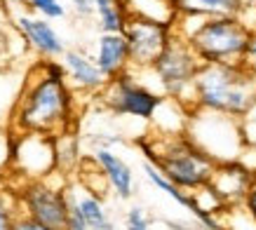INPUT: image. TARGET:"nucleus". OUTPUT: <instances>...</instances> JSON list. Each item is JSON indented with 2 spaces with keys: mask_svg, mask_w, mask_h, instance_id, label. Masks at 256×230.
Masks as SVG:
<instances>
[{
  "mask_svg": "<svg viewBox=\"0 0 256 230\" xmlns=\"http://www.w3.org/2000/svg\"><path fill=\"white\" fill-rule=\"evenodd\" d=\"M40 70V66H38ZM76 90L66 80H52L42 76H26L24 90L16 99L8 127L12 132H36L47 136H59L76 127Z\"/></svg>",
  "mask_w": 256,
  "mask_h": 230,
  "instance_id": "f257e3e1",
  "label": "nucleus"
},
{
  "mask_svg": "<svg viewBox=\"0 0 256 230\" xmlns=\"http://www.w3.org/2000/svg\"><path fill=\"white\" fill-rule=\"evenodd\" d=\"M256 106V70L249 62L202 64L193 87V108L244 120Z\"/></svg>",
  "mask_w": 256,
  "mask_h": 230,
  "instance_id": "f03ea898",
  "label": "nucleus"
},
{
  "mask_svg": "<svg viewBox=\"0 0 256 230\" xmlns=\"http://www.w3.org/2000/svg\"><path fill=\"white\" fill-rule=\"evenodd\" d=\"M136 146L146 155V162L156 164L172 184L186 192H195L210 184L218 164L195 146L186 134H174V136L158 134V138L141 136L136 138Z\"/></svg>",
  "mask_w": 256,
  "mask_h": 230,
  "instance_id": "7ed1b4c3",
  "label": "nucleus"
},
{
  "mask_svg": "<svg viewBox=\"0 0 256 230\" xmlns=\"http://www.w3.org/2000/svg\"><path fill=\"white\" fill-rule=\"evenodd\" d=\"M195 26L190 31H176L188 40L202 64L247 62V42L252 28L240 16H188Z\"/></svg>",
  "mask_w": 256,
  "mask_h": 230,
  "instance_id": "20e7f679",
  "label": "nucleus"
},
{
  "mask_svg": "<svg viewBox=\"0 0 256 230\" xmlns=\"http://www.w3.org/2000/svg\"><path fill=\"white\" fill-rule=\"evenodd\" d=\"M186 136L216 162L240 160L249 146L242 130V120L224 113L202 110V108L190 110Z\"/></svg>",
  "mask_w": 256,
  "mask_h": 230,
  "instance_id": "39448f33",
  "label": "nucleus"
},
{
  "mask_svg": "<svg viewBox=\"0 0 256 230\" xmlns=\"http://www.w3.org/2000/svg\"><path fill=\"white\" fill-rule=\"evenodd\" d=\"M200 68L202 62L193 52V47L188 45V40L174 33L170 45L164 47L162 54L150 66V73L156 76L160 94L174 101H181L184 106L193 110V87Z\"/></svg>",
  "mask_w": 256,
  "mask_h": 230,
  "instance_id": "423d86ee",
  "label": "nucleus"
},
{
  "mask_svg": "<svg viewBox=\"0 0 256 230\" xmlns=\"http://www.w3.org/2000/svg\"><path fill=\"white\" fill-rule=\"evenodd\" d=\"M16 202L19 212L31 216L36 221L45 223L54 230H66L70 218L68 186H52L50 176L36 178V181H22L16 188Z\"/></svg>",
  "mask_w": 256,
  "mask_h": 230,
  "instance_id": "0eeeda50",
  "label": "nucleus"
},
{
  "mask_svg": "<svg viewBox=\"0 0 256 230\" xmlns=\"http://www.w3.org/2000/svg\"><path fill=\"white\" fill-rule=\"evenodd\" d=\"M8 167H16L24 181L47 178L59 172L56 164V136L36 132H12L8 138Z\"/></svg>",
  "mask_w": 256,
  "mask_h": 230,
  "instance_id": "6e6552de",
  "label": "nucleus"
},
{
  "mask_svg": "<svg viewBox=\"0 0 256 230\" xmlns=\"http://www.w3.org/2000/svg\"><path fill=\"white\" fill-rule=\"evenodd\" d=\"M99 99L101 106L108 108L113 115H130V118H139V120H153L158 108L162 106L164 94L146 87L134 78L132 70H127L122 76L110 78L106 87L101 90Z\"/></svg>",
  "mask_w": 256,
  "mask_h": 230,
  "instance_id": "1a4fd4ad",
  "label": "nucleus"
},
{
  "mask_svg": "<svg viewBox=\"0 0 256 230\" xmlns=\"http://www.w3.org/2000/svg\"><path fill=\"white\" fill-rule=\"evenodd\" d=\"M176 33V22H162L150 16L132 14L124 28V38L130 45V62L132 70H150L162 50Z\"/></svg>",
  "mask_w": 256,
  "mask_h": 230,
  "instance_id": "9d476101",
  "label": "nucleus"
},
{
  "mask_svg": "<svg viewBox=\"0 0 256 230\" xmlns=\"http://www.w3.org/2000/svg\"><path fill=\"white\" fill-rule=\"evenodd\" d=\"M254 178L256 172H252L242 160H230L218 162L210 186L228 207H235V204H242V200L247 195L249 186L254 184Z\"/></svg>",
  "mask_w": 256,
  "mask_h": 230,
  "instance_id": "9b49d317",
  "label": "nucleus"
},
{
  "mask_svg": "<svg viewBox=\"0 0 256 230\" xmlns=\"http://www.w3.org/2000/svg\"><path fill=\"white\" fill-rule=\"evenodd\" d=\"M16 28L22 33V38L26 40L42 59H56V56H64V52H66L62 36L54 31V26L50 24V19L19 14L16 16Z\"/></svg>",
  "mask_w": 256,
  "mask_h": 230,
  "instance_id": "f8f14e48",
  "label": "nucleus"
},
{
  "mask_svg": "<svg viewBox=\"0 0 256 230\" xmlns=\"http://www.w3.org/2000/svg\"><path fill=\"white\" fill-rule=\"evenodd\" d=\"M62 62L66 66L68 84L73 90H80V92H87V94H101V90L108 82V78L101 73L96 62H94L92 56H87L85 52L66 50Z\"/></svg>",
  "mask_w": 256,
  "mask_h": 230,
  "instance_id": "ddd939ff",
  "label": "nucleus"
},
{
  "mask_svg": "<svg viewBox=\"0 0 256 230\" xmlns=\"http://www.w3.org/2000/svg\"><path fill=\"white\" fill-rule=\"evenodd\" d=\"M94 62L101 68V73L108 78L122 76L127 70H132V62H130V45L124 33H104L96 42V54Z\"/></svg>",
  "mask_w": 256,
  "mask_h": 230,
  "instance_id": "4468645a",
  "label": "nucleus"
},
{
  "mask_svg": "<svg viewBox=\"0 0 256 230\" xmlns=\"http://www.w3.org/2000/svg\"><path fill=\"white\" fill-rule=\"evenodd\" d=\"M68 202L70 212H76L90 230H116L108 212L104 207V198L85 188L82 184L68 186Z\"/></svg>",
  "mask_w": 256,
  "mask_h": 230,
  "instance_id": "2eb2a0df",
  "label": "nucleus"
},
{
  "mask_svg": "<svg viewBox=\"0 0 256 230\" xmlns=\"http://www.w3.org/2000/svg\"><path fill=\"white\" fill-rule=\"evenodd\" d=\"M92 158L96 160L99 169L104 172V176L108 181L110 190L116 192V198L130 200L134 195V174L132 167L120 158L118 153H113L110 148H94Z\"/></svg>",
  "mask_w": 256,
  "mask_h": 230,
  "instance_id": "dca6fc26",
  "label": "nucleus"
},
{
  "mask_svg": "<svg viewBox=\"0 0 256 230\" xmlns=\"http://www.w3.org/2000/svg\"><path fill=\"white\" fill-rule=\"evenodd\" d=\"M176 16H240V0H172Z\"/></svg>",
  "mask_w": 256,
  "mask_h": 230,
  "instance_id": "f3484780",
  "label": "nucleus"
},
{
  "mask_svg": "<svg viewBox=\"0 0 256 230\" xmlns=\"http://www.w3.org/2000/svg\"><path fill=\"white\" fill-rule=\"evenodd\" d=\"M144 172H146V178L150 181V184L156 186L158 190H162L167 198H172L176 204H181V207H186L190 214H195V209H198V202H195L193 198V192H186V190H181L178 186H174L170 181V178L164 176L162 172L156 167V164H150V162H146L144 164Z\"/></svg>",
  "mask_w": 256,
  "mask_h": 230,
  "instance_id": "a211bd4d",
  "label": "nucleus"
},
{
  "mask_svg": "<svg viewBox=\"0 0 256 230\" xmlns=\"http://www.w3.org/2000/svg\"><path fill=\"white\" fill-rule=\"evenodd\" d=\"M24 80L26 78H14L10 80L5 70H0V122H10L12 118V110L16 106V99L24 90Z\"/></svg>",
  "mask_w": 256,
  "mask_h": 230,
  "instance_id": "6ab92c4d",
  "label": "nucleus"
},
{
  "mask_svg": "<svg viewBox=\"0 0 256 230\" xmlns=\"http://www.w3.org/2000/svg\"><path fill=\"white\" fill-rule=\"evenodd\" d=\"M80 150H78V136L73 132H66V134H59L56 136V164H59V172H68L80 162Z\"/></svg>",
  "mask_w": 256,
  "mask_h": 230,
  "instance_id": "aec40b11",
  "label": "nucleus"
},
{
  "mask_svg": "<svg viewBox=\"0 0 256 230\" xmlns=\"http://www.w3.org/2000/svg\"><path fill=\"white\" fill-rule=\"evenodd\" d=\"M16 214H19L16 192L10 188H0V230H12Z\"/></svg>",
  "mask_w": 256,
  "mask_h": 230,
  "instance_id": "412c9836",
  "label": "nucleus"
},
{
  "mask_svg": "<svg viewBox=\"0 0 256 230\" xmlns=\"http://www.w3.org/2000/svg\"><path fill=\"white\" fill-rule=\"evenodd\" d=\"M26 2L42 19H62L66 14V8H64L62 0H26Z\"/></svg>",
  "mask_w": 256,
  "mask_h": 230,
  "instance_id": "4be33fe9",
  "label": "nucleus"
},
{
  "mask_svg": "<svg viewBox=\"0 0 256 230\" xmlns=\"http://www.w3.org/2000/svg\"><path fill=\"white\" fill-rule=\"evenodd\" d=\"M124 230H150L146 212L141 207H130V212L124 216Z\"/></svg>",
  "mask_w": 256,
  "mask_h": 230,
  "instance_id": "5701e85b",
  "label": "nucleus"
},
{
  "mask_svg": "<svg viewBox=\"0 0 256 230\" xmlns=\"http://www.w3.org/2000/svg\"><path fill=\"white\" fill-rule=\"evenodd\" d=\"M12 230H54V228H50L45 223H40V221H36V218H31V216H26L19 212L14 223H12Z\"/></svg>",
  "mask_w": 256,
  "mask_h": 230,
  "instance_id": "b1692460",
  "label": "nucleus"
},
{
  "mask_svg": "<svg viewBox=\"0 0 256 230\" xmlns=\"http://www.w3.org/2000/svg\"><path fill=\"white\" fill-rule=\"evenodd\" d=\"M242 130H244V136H247V144L252 148H256V106L252 108V113L242 120Z\"/></svg>",
  "mask_w": 256,
  "mask_h": 230,
  "instance_id": "393cba45",
  "label": "nucleus"
},
{
  "mask_svg": "<svg viewBox=\"0 0 256 230\" xmlns=\"http://www.w3.org/2000/svg\"><path fill=\"white\" fill-rule=\"evenodd\" d=\"M70 2V8L76 10L80 16H90L96 12V5H94V0H66Z\"/></svg>",
  "mask_w": 256,
  "mask_h": 230,
  "instance_id": "a878e982",
  "label": "nucleus"
},
{
  "mask_svg": "<svg viewBox=\"0 0 256 230\" xmlns=\"http://www.w3.org/2000/svg\"><path fill=\"white\" fill-rule=\"evenodd\" d=\"M242 207L247 209V214L256 221V178H254V184L249 186V190H247V195H244V200H242Z\"/></svg>",
  "mask_w": 256,
  "mask_h": 230,
  "instance_id": "bb28decb",
  "label": "nucleus"
},
{
  "mask_svg": "<svg viewBox=\"0 0 256 230\" xmlns=\"http://www.w3.org/2000/svg\"><path fill=\"white\" fill-rule=\"evenodd\" d=\"M8 138H10V127L5 122H0V162L8 167Z\"/></svg>",
  "mask_w": 256,
  "mask_h": 230,
  "instance_id": "cd10ccee",
  "label": "nucleus"
},
{
  "mask_svg": "<svg viewBox=\"0 0 256 230\" xmlns=\"http://www.w3.org/2000/svg\"><path fill=\"white\" fill-rule=\"evenodd\" d=\"M96 5V14L99 12H108V10H118V8H130L127 0H94Z\"/></svg>",
  "mask_w": 256,
  "mask_h": 230,
  "instance_id": "c85d7f7f",
  "label": "nucleus"
},
{
  "mask_svg": "<svg viewBox=\"0 0 256 230\" xmlns=\"http://www.w3.org/2000/svg\"><path fill=\"white\" fill-rule=\"evenodd\" d=\"M66 230H90L87 228V223L82 221V218H80L78 214H76V212H70V218H68V228Z\"/></svg>",
  "mask_w": 256,
  "mask_h": 230,
  "instance_id": "c756f323",
  "label": "nucleus"
},
{
  "mask_svg": "<svg viewBox=\"0 0 256 230\" xmlns=\"http://www.w3.org/2000/svg\"><path fill=\"white\" fill-rule=\"evenodd\" d=\"M247 12H256V0H240V16Z\"/></svg>",
  "mask_w": 256,
  "mask_h": 230,
  "instance_id": "7c9ffc66",
  "label": "nucleus"
},
{
  "mask_svg": "<svg viewBox=\"0 0 256 230\" xmlns=\"http://www.w3.org/2000/svg\"><path fill=\"white\" fill-rule=\"evenodd\" d=\"M256 56V31H252V38L247 42V62Z\"/></svg>",
  "mask_w": 256,
  "mask_h": 230,
  "instance_id": "2f4dec72",
  "label": "nucleus"
},
{
  "mask_svg": "<svg viewBox=\"0 0 256 230\" xmlns=\"http://www.w3.org/2000/svg\"><path fill=\"white\" fill-rule=\"evenodd\" d=\"M164 2H172V0H164Z\"/></svg>",
  "mask_w": 256,
  "mask_h": 230,
  "instance_id": "473e14b6",
  "label": "nucleus"
},
{
  "mask_svg": "<svg viewBox=\"0 0 256 230\" xmlns=\"http://www.w3.org/2000/svg\"><path fill=\"white\" fill-rule=\"evenodd\" d=\"M122 230H124V228H122Z\"/></svg>",
  "mask_w": 256,
  "mask_h": 230,
  "instance_id": "72a5a7b5",
  "label": "nucleus"
}]
</instances>
